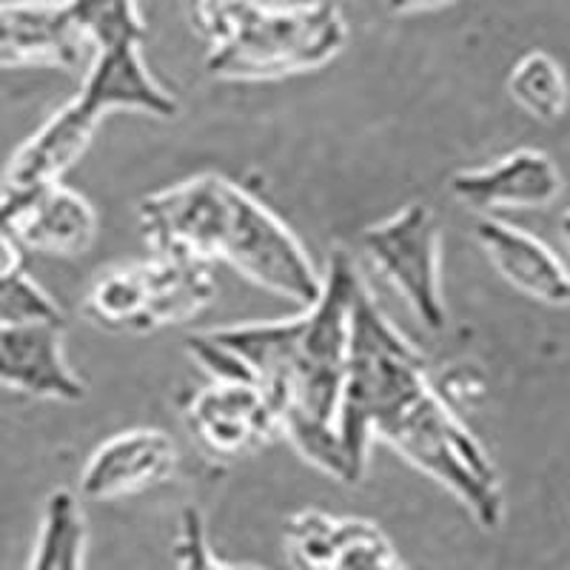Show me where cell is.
I'll return each mask as SVG.
<instances>
[{
	"label": "cell",
	"mask_w": 570,
	"mask_h": 570,
	"mask_svg": "<svg viewBox=\"0 0 570 570\" xmlns=\"http://www.w3.org/2000/svg\"><path fill=\"white\" fill-rule=\"evenodd\" d=\"M104 117L95 115L75 95L60 106L9 160L0 191H35V188L63 183L66 171L86 155Z\"/></svg>",
	"instance_id": "5bb4252c"
},
{
	"label": "cell",
	"mask_w": 570,
	"mask_h": 570,
	"mask_svg": "<svg viewBox=\"0 0 570 570\" xmlns=\"http://www.w3.org/2000/svg\"><path fill=\"white\" fill-rule=\"evenodd\" d=\"M431 3H440V0H385V7H389V12H396V14L416 12V9L431 7Z\"/></svg>",
	"instance_id": "7402d4cb"
},
{
	"label": "cell",
	"mask_w": 570,
	"mask_h": 570,
	"mask_svg": "<svg viewBox=\"0 0 570 570\" xmlns=\"http://www.w3.org/2000/svg\"><path fill=\"white\" fill-rule=\"evenodd\" d=\"M89 525L80 499L66 488L46 497L29 570H83Z\"/></svg>",
	"instance_id": "e0dca14e"
},
{
	"label": "cell",
	"mask_w": 570,
	"mask_h": 570,
	"mask_svg": "<svg viewBox=\"0 0 570 570\" xmlns=\"http://www.w3.org/2000/svg\"><path fill=\"white\" fill-rule=\"evenodd\" d=\"M140 49L142 46H117L95 52L89 75L78 91V98L95 115L140 111L160 120L177 115V98L151 75Z\"/></svg>",
	"instance_id": "2e32d148"
},
{
	"label": "cell",
	"mask_w": 570,
	"mask_h": 570,
	"mask_svg": "<svg viewBox=\"0 0 570 570\" xmlns=\"http://www.w3.org/2000/svg\"><path fill=\"white\" fill-rule=\"evenodd\" d=\"M86 38L75 27L66 0L0 3V69H78Z\"/></svg>",
	"instance_id": "4fadbf2b"
},
{
	"label": "cell",
	"mask_w": 570,
	"mask_h": 570,
	"mask_svg": "<svg viewBox=\"0 0 570 570\" xmlns=\"http://www.w3.org/2000/svg\"><path fill=\"white\" fill-rule=\"evenodd\" d=\"M283 539L297 570H411L368 519L305 508L285 522Z\"/></svg>",
	"instance_id": "9c48e42d"
},
{
	"label": "cell",
	"mask_w": 570,
	"mask_h": 570,
	"mask_svg": "<svg viewBox=\"0 0 570 570\" xmlns=\"http://www.w3.org/2000/svg\"><path fill=\"white\" fill-rule=\"evenodd\" d=\"M175 564L177 570H248L237 564L223 562L212 551L206 533V519L195 505H186L180 511V525H177L175 539Z\"/></svg>",
	"instance_id": "44dd1931"
},
{
	"label": "cell",
	"mask_w": 570,
	"mask_h": 570,
	"mask_svg": "<svg viewBox=\"0 0 570 570\" xmlns=\"http://www.w3.org/2000/svg\"><path fill=\"white\" fill-rule=\"evenodd\" d=\"M214 297L212 266L155 254L100 274L86 292L83 314L98 328L151 334L197 317Z\"/></svg>",
	"instance_id": "5b68a950"
},
{
	"label": "cell",
	"mask_w": 570,
	"mask_h": 570,
	"mask_svg": "<svg viewBox=\"0 0 570 570\" xmlns=\"http://www.w3.org/2000/svg\"><path fill=\"white\" fill-rule=\"evenodd\" d=\"M183 420L197 445L223 462L254 454L279 434L266 396L243 380H212L197 389L183 405Z\"/></svg>",
	"instance_id": "ba28073f"
},
{
	"label": "cell",
	"mask_w": 570,
	"mask_h": 570,
	"mask_svg": "<svg viewBox=\"0 0 570 570\" xmlns=\"http://www.w3.org/2000/svg\"><path fill=\"white\" fill-rule=\"evenodd\" d=\"M559 226H562L564 243H568V246H570V208H568V212H564V217H562V223H559Z\"/></svg>",
	"instance_id": "603a6c76"
},
{
	"label": "cell",
	"mask_w": 570,
	"mask_h": 570,
	"mask_svg": "<svg viewBox=\"0 0 570 570\" xmlns=\"http://www.w3.org/2000/svg\"><path fill=\"white\" fill-rule=\"evenodd\" d=\"M508 95L539 124H557L568 111L570 89L564 69L542 49L522 55L508 75Z\"/></svg>",
	"instance_id": "ac0fdd59"
},
{
	"label": "cell",
	"mask_w": 570,
	"mask_h": 570,
	"mask_svg": "<svg viewBox=\"0 0 570 570\" xmlns=\"http://www.w3.org/2000/svg\"><path fill=\"white\" fill-rule=\"evenodd\" d=\"M0 385L38 400H83V380L66 363L63 320L0 325Z\"/></svg>",
	"instance_id": "30bf717a"
},
{
	"label": "cell",
	"mask_w": 570,
	"mask_h": 570,
	"mask_svg": "<svg viewBox=\"0 0 570 570\" xmlns=\"http://www.w3.org/2000/svg\"><path fill=\"white\" fill-rule=\"evenodd\" d=\"M180 451L160 428H131L109 436L80 471V497L91 502L131 497L166 482L177 471Z\"/></svg>",
	"instance_id": "8fae6325"
},
{
	"label": "cell",
	"mask_w": 570,
	"mask_h": 570,
	"mask_svg": "<svg viewBox=\"0 0 570 570\" xmlns=\"http://www.w3.org/2000/svg\"><path fill=\"white\" fill-rule=\"evenodd\" d=\"M66 9L86 43L95 46V52L117 46H142L146 40V23L137 0H66Z\"/></svg>",
	"instance_id": "d6986e66"
},
{
	"label": "cell",
	"mask_w": 570,
	"mask_h": 570,
	"mask_svg": "<svg viewBox=\"0 0 570 570\" xmlns=\"http://www.w3.org/2000/svg\"><path fill=\"white\" fill-rule=\"evenodd\" d=\"M137 220L157 257L226 263L299 308L323 294V274L297 234L228 177L197 175L155 191L140 203Z\"/></svg>",
	"instance_id": "3957f363"
},
{
	"label": "cell",
	"mask_w": 570,
	"mask_h": 570,
	"mask_svg": "<svg viewBox=\"0 0 570 570\" xmlns=\"http://www.w3.org/2000/svg\"><path fill=\"white\" fill-rule=\"evenodd\" d=\"M27 320H63L58 303L23 272L20 252L0 237V325Z\"/></svg>",
	"instance_id": "ffe728a7"
},
{
	"label": "cell",
	"mask_w": 570,
	"mask_h": 570,
	"mask_svg": "<svg viewBox=\"0 0 570 570\" xmlns=\"http://www.w3.org/2000/svg\"><path fill=\"white\" fill-rule=\"evenodd\" d=\"M206 40V69L220 80H277L323 69L348 43V20L331 0L268 7L259 0H191Z\"/></svg>",
	"instance_id": "277c9868"
},
{
	"label": "cell",
	"mask_w": 570,
	"mask_h": 570,
	"mask_svg": "<svg viewBox=\"0 0 570 570\" xmlns=\"http://www.w3.org/2000/svg\"><path fill=\"white\" fill-rule=\"evenodd\" d=\"M98 212L66 183L35 191H0V237L18 252L78 257L98 237Z\"/></svg>",
	"instance_id": "52a82bcc"
},
{
	"label": "cell",
	"mask_w": 570,
	"mask_h": 570,
	"mask_svg": "<svg viewBox=\"0 0 570 570\" xmlns=\"http://www.w3.org/2000/svg\"><path fill=\"white\" fill-rule=\"evenodd\" d=\"M448 188L462 206L493 217L505 208L551 206L562 195V171L544 151L517 149L480 169L456 171Z\"/></svg>",
	"instance_id": "7c38bea8"
},
{
	"label": "cell",
	"mask_w": 570,
	"mask_h": 570,
	"mask_svg": "<svg viewBox=\"0 0 570 570\" xmlns=\"http://www.w3.org/2000/svg\"><path fill=\"white\" fill-rule=\"evenodd\" d=\"M360 248L380 277L409 305L416 323L442 331L448 323L442 299V228L428 203H409L360 232Z\"/></svg>",
	"instance_id": "8992f818"
},
{
	"label": "cell",
	"mask_w": 570,
	"mask_h": 570,
	"mask_svg": "<svg viewBox=\"0 0 570 570\" xmlns=\"http://www.w3.org/2000/svg\"><path fill=\"white\" fill-rule=\"evenodd\" d=\"M363 274L345 252H334L314 305L277 323L226 325L186 340L188 354L214 380H243L266 396L279 434L323 473L348 485L337 442L345 383L351 305Z\"/></svg>",
	"instance_id": "7a4b0ae2"
},
{
	"label": "cell",
	"mask_w": 570,
	"mask_h": 570,
	"mask_svg": "<svg viewBox=\"0 0 570 570\" xmlns=\"http://www.w3.org/2000/svg\"><path fill=\"white\" fill-rule=\"evenodd\" d=\"M374 440L445 488L476 525L485 531L502 525L505 493L491 456L434 389L420 348L385 317L363 283L351 305L348 363L337 411L348 485L365 476Z\"/></svg>",
	"instance_id": "6da1fadb"
},
{
	"label": "cell",
	"mask_w": 570,
	"mask_h": 570,
	"mask_svg": "<svg viewBox=\"0 0 570 570\" xmlns=\"http://www.w3.org/2000/svg\"><path fill=\"white\" fill-rule=\"evenodd\" d=\"M473 237L499 277L517 292L544 305H570V268L548 243L499 217H480Z\"/></svg>",
	"instance_id": "9a60e30c"
}]
</instances>
